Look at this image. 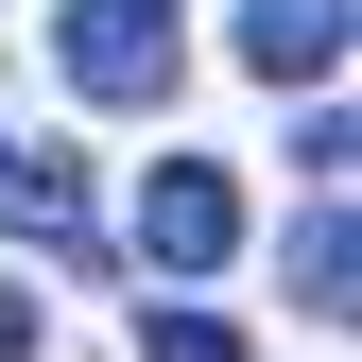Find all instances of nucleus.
Segmentation results:
<instances>
[{
	"instance_id": "nucleus-6",
	"label": "nucleus",
	"mask_w": 362,
	"mask_h": 362,
	"mask_svg": "<svg viewBox=\"0 0 362 362\" xmlns=\"http://www.w3.org/2000/svg\"><path fill=\"white\" fill-rule=\"evenodd\" d=\"M139 362H242L224 310H139Z\"/></svg>"
},
{
	"instance_id": "nucleus-3",
	"label": "nucleus",
	"mask_w": 362,
	"mask_h": 362,
	"mask_svg": "<svg viewBox=\"0 0 362 362\" xmlns=\"http://www.w3.org/2000/svg\"><path fill=\"white\" fill-rule=\"evenodd\" d=\"M242 69L259 86H328L345 69V0H242Z\"/></svg>"
},
{
	"instance_id": "nucleus-2",
	"label": "nucleus",
	"mask_w": 362,
	"mask_h": 362,
	"mask_svg": "<svg viewBox=\"0 0 362 362\" xmlns=\"http://www.w3.org/2000/svg\"><path fill=\"white\" fill-rule=\"evenodd\" d=\"M224 242H242V190H224L207 156H156V190H139V259H156V276H207Z\"/></svg>"
},
{
	"instance_id": "nucleus-4",
	"label": "nucleus",
	"mask_w": 362,
	"mask_h": 362,
	"mask_svg": "<svg viewBox=\"0 0 362 362\" xmlns=\"http://www.w3.org/2000/svg\"><path fill=\"white\" fill-rule=\"evenodd\" d=\"M0 207H18L35 242H52V259H86V156H52V139H18V156H0Z\"/></svg>"
},
{
	"instance_id": "nucleus-7",
	"label": "nucleus",
	"mask_w": 362,
	"mask_h": 362,
	"mask_svg": "<svg viewBox=\"0 0 362 362\" xmlns=\"http://www.w3.org/2000/svg\"><path fill=\"white\" fill-rule=\"evenodd\" d=\"M0 156H18V139H0Z\"/></svg>"
},
{
	"instance_id": "nucleus-1",
	"label": "nucleus",
	"mask_w": 362,
	"mask_h": 362,
	"mask_svg": "<svg viewBox=\"0 0 362 362\" xmlns=\"http://www.w3.org/2000/svg\"><path fill=\"white\" fill-rule=\"evenodd\" d=\"M190 0H69L52 18V69L86 86V104H173V52H190Z\"/></svg>"
},
{
	"instance_id": "nucleus-5",
	"label": "nucleus",
	"mask_w": 362,
	"mask_h": 362,
	"mask_svg": "<svg viewBox=\"0 0 362 362\" xmlns=\"http://www.w3.org/2000/svg\"><path fill=\"white\" fill-rule=\"evenodd\" d=\"M293 310H345V207L293 224Z\"/></svg>"
}]
</instances>
